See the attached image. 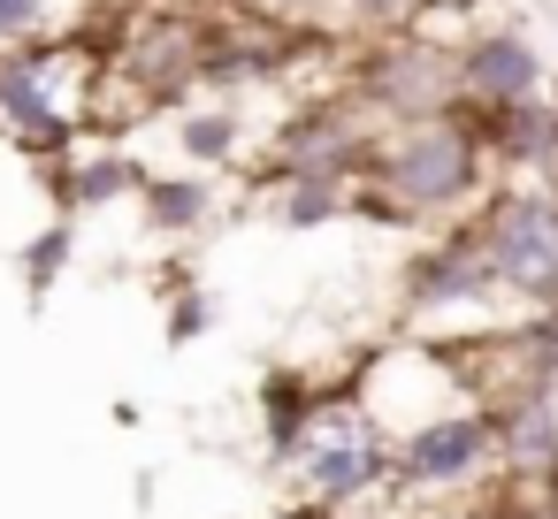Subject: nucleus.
<instances>
[{
	"label": "nucleus",
	"instance_id": "nucleus-17",
	"mask_svg": "<svg viewBox=\"0 0 558 519\" xmlns=\"http://www.w3.org/2000/svg\"><path fill=\"white\" fill-rule=\"evenodd\" d=\"M177 153H184L192 169H222V161H238V153H245V123H238V108H230V100L184 108V115H177Z\"/></svg>",
	"mask_w": 558,
	"mask_h": 519
},
{
	"label": "nucleus",
	"instance_id": "nucleus-16",
	"mask_svg": "<svg viewBox=\"0 0 558 519\" xmlns=\"http://www.w3.org/2000/svg\"><path fill=\"white\" fill-rule=\"evenodd\" d=\"M138 207L161 237H192L215 222V184L207 176H138Z\"/></svg>",
	"mask_w": 558,
	"mask_h": 519
},
{
	"label": "nucleus",
	"instance_id": "nucleus-9",
	"mask_svg": "<svg viewBox=\"0 0 558 519\" xmlns=\"http://www.w3.org/2000/svg\"><path fill=\"white\" fill-rule=\"evenodd\" d=\"M314 39H329V32H291V24L253 16V9H207V70H199V92L276 85Z\"/></svg>",
	"mask_w": 558,
	"mask_h": 519
},
{
	"label": "nucleus",
	"instance_id": "nucleus-19",
	"mask_svg": "<svg viewBox=\"0 0 558 519\" xmlns=\"http://www.w3.org/2000/svg\"><path fill=\"white\" fill-rule=\"evenodd\" d=\"M337 214H352V184L291 176V184L276 191V222H283V230H322V222H337Z\"/></svg>",
	"mask_w": 558,
	"mask_h": 519
},
{
	"label": "nucleus",
	"instance_id": "nucleus-1",
	"mask_svg": "<svg viewBox=\"0 0 558 519\" xmlns=\"http://www.w3.org/2000/svg\"><path fill=\"white\" fill-rule=\"evenodd\" d=\"M489 153L474 138V123L451 108V115H428V123H390L383 146H375V169L352 184V214H375V222H413V230H444V222H466L489 191Z\"/></svg>",
	"mask_w": 558,
	"mask_h": 519
},
{
	"label": "nucleus",
	"instance_id": "nucleus-21",
	"mask_svg": "<svg viewBox=\"0 0 558 519\" xmlns=\"http://www.w3.org/2000/svg\"><path fill=\"white\" fill-rule=\"evenodd\" d=\"M222 9H253V16L291 24V32H329V9H337V0H222Z\"/></svg>",
	"mask_w": 558,
	"mask_h": 519
},
{
	"label": "nucleus",
	"instance_id": "nucleus-22",
	"mask_svg": "<svg viewBox=\"0 0 558 519\" xmlns=\"http://www.w3.org/2000/svg\"><path fill=\"white\" fill-rule=\"evenodd\" d=\"M70 245H77V237H70V222H54V230H39V237L24 245V275H32V291H47V283L62 275Z\"/></svg>",
	"mask_w": 558,
	"mask_h": 519
},
{
	"label": "nucleus",
	"instance_id": "nucleus-15",
	"mask_svg": "<svg viewBox=\"0 0 558 519\" xmlns=\"http://www.w3.org/2000/svg\"><path fill=\"white\" fill-rule=\"evenodd\" d=\"M138 176H146V169H138L123 146H70V153L54 161L62 207H108V199L138 191Z\"/></svg>",
	"mask_w": 558,
	"mask_h": 519
},
{
	"label": "nucleus",
	"instance_id": "nucleus-20",
	"mask_svg": "<svg viewBox=\"0 0 558 519\" xmlns=\"http://www.w3.org/2000/svg\"><path fill=\"white\" fill-rule=\"evenodd\" d=\"M413 16H421V0H337V9H329V24H337L344 39H383V32H413Z\"/></svg>",
	"mask_w": 558,
	"mask_h": 519
},
{
	"label": "nucleus",
	"instance_id": "nucleus-2",
	"mask_svg": "<svg viewBox=\"0 0 558 519\" xmlns=\"http://www.w3.org/2000/svg\"><path fill=\"white\" fill-rule=\"evenodd\" d=\"M100 115V47L70 39H39L0 54V138L32 161H62L70 146H85Z\"/></svg>",
	"mask_w": 558,
	"mask_h": 519
},
{
	"label": "nucleus",
	"instance_id": "nucleus-3",
	"mask_svg": "<svg viewBox=\"0 0 558 519\" xmlns=\"http://www.w3.org/2000/svg\"><path fill=\"white\" fill-rule=\"evenodd\" d=\"M489 260L497 298L527 313H558V176L550 184H489L466 214Z\"/></svg>",
	"mask_w": 558,
	"mask_h": 519
},
{
	"label": "nucleus",
	"instance_id": "nucleus-14",
	"mask_svg": "<svg viewBox=\"0 0 558 519\" xmlns=\"http://www.w3.org/2000/svg\"><path fill=\"white\" fill-rule=\"evenodd\" d=\"M322 397H329V390L306 382V374H268V382H260V435H268V458H276V466H299Z\"/></svg>",
	"mask_w": 558,
	"mask_h": 519
},
{
	"label": "nucleus",
	"instance_id": "nucleus-4",
	"mask_svg": "<svg viewBox=\"0 0 558 519\" xmlns=\"http://www.w3.org/2000/svg\"><path fill=\"white\" fill-rule=\"evenodd\" d=\"M344 85L383 115V123H428L459 108V62L428 32H383L344 47Z\"/></svg>",
	"mask_w": 558,
	"mask_h": 519
},
{
	"label": "nucleus",
	"instance_id": "nucleus-7",
	"mask_svg": "<svg viewBox=\"0 0 558 519\" xmlns=\"http://www.w3.org/2000/svg\"><path fill=\"white\" fill-rule=\"evenodd\" d=\"M299 489L314 511H344V504H367L375 489H390V435L367 420V405L352 390L322 397L306 450H299Z\"/></svg>",
	"mask_w": 558,
	"mask_h": 519
},
{
	"label": "nucleus",
	"instance_id": "nucleus-13",
	"mask_svg": "<svg viewBox=\"0 0 558 519\" xmlns=\"http://www.w3.org/2000/svg\"><path fill=\"white\" fill-rule=\"evenodd\" d=\"M482 412H489V473L527 481V489H558V390H520V397H497Z\"/></svg>",
	"mask_w": 558,
	"mask_h": 519
},
{
	"label": "nucleus",
	"instance_id": "nucleus-23",
	"mask_svg": "<svg viewBox=\"0 0 558 519\" xmlns=\"http://www.w3.org/2000/svg\"><path fill=\"white\" fill-rule=\"evenodd\" d=\"M413 519H497V511H489V496H466V489H459V496H444V504L428 496Z\"/></svg>",
	"mask_w": 558,
	"mask_h": 519
},
{
	"label": "nucleus",
	"instance_id": "nucleus-18",
	"mask_svg": "<svg viewBox=\"0 0 558 519\" xmlns=\"http://www.w3.org/2000/svg\"><path fill=\"white\" fill-rule=\"evenodd\" d=\"M85 9H100V0H0V54L39 47V39H70L85 24Z\"/></svg>",
	"mask_w": 558,
	"mask_h": 519
},
{
	"label": "nucleus",
	"instance_id": "nucleus-12",
	"mask_svg": "<svg viewBox=\"0 0 558 519\" xmlns=\"http://www.w3.org/2000/svg\"><path fill=\"white\" fill-rule=\"evenodd\" d=\"M451 62H459V108H505V100H527V92L550 85L535 39L512 32V24H474L451 47Z\"/></svg>",
	"mask_w": 558,
	"mask_h": 519
},
{
	"label": "nucleus",
	"instance_id": "nucleus-10",
	"mask_svg": "<svg viewBox=\"0 0 558 519\" xmlns=\"http://www.w3.org/2000/svg\"><path fill=\"white\" fill-rule=\"evenodd\" d=\"M398 306H405L413 329H428L436 313L497 306V283H489V260H482L474 222H444V237H428V245L405 260V291H398Z\"/></svg>",
	"mask_w": 558,
	"mask_h": 519
},
{
	"label": "nucleus",
	"instance_id": "nucleus-8",
	"mask_svg": "<svg viewBox=\"0 0 558 519\" xmlns=\"http://www.w3.org/2000/svg\"><path fill=\"white\" fill-rule=\"evenodd\" d=\"M489 481V412L482 405H451L405 435H390V489L428 504V496H459Z\"/></svg>",
	"mask_w": 558,
	"mask_h": 519
},
{
	"label": "nucleus",
	"instance_id": "nucleus-11",
	"mask_svg": "<svg viewBox=\"0 0 558 519\" xmlns=\"http://www.w3.org/2000/svg\"><path fill=\"white\" fill-rule=\"evenodd\" d=\"M489 153V176L497 184H550L558 176V92H527V100H505V108H459Z\"/></svg>",
	"mask_w": 558,
	"mask_h": 519
},
{
	"label": "nucleus",
	"instance_id": "nucleus-24",
	"mask_svg": "<svg viewBox=\"0 0 558 519\" xmlns=\"http://www.w3.org/2000/svg\"><path fill=\"white\" fill-rule=\"evenodd\" d=\"M207 321H215V298L199 291V298H184V306H177V321H169V336L184 344V336H192V329H207Z\"/></svg>",
	"mask_w": 558,
	"mask_h": 519
},
{
	"label": "nucleus",
	"instance_id": "nucleus-5",
	"mask_svg": "<svg viewBox=\"0 0 558 519\" xmlns=\"http://www.w3.org/2000/svg\"><path fill=\"white\" fill-rule=\"evenodd\" d=\"M100 62L138 108H184L207 70V9H131Z\"/></svg>",
	"mask_w": 558,
	"mask_h": 519
},
{
	"label": "nucleus",
	"instance_id": "nucleus-6",
	"mask_svg": "<svg viewBox=\"0 0 558 519\" xmlns=\"http://www.w3.org/2000/svg\"><path fill=\"white\" fill-rule=\"evenodd\" d=\"M383 131H390V123H383V115H375L352 85H337V92L306 100L299 115H283V131L268 138V176H276V184H291V176L360 184V176L375 169Z\"/></svg>",
	"mask_w": 558,
	"mask_h": 519
}]
</instances>
